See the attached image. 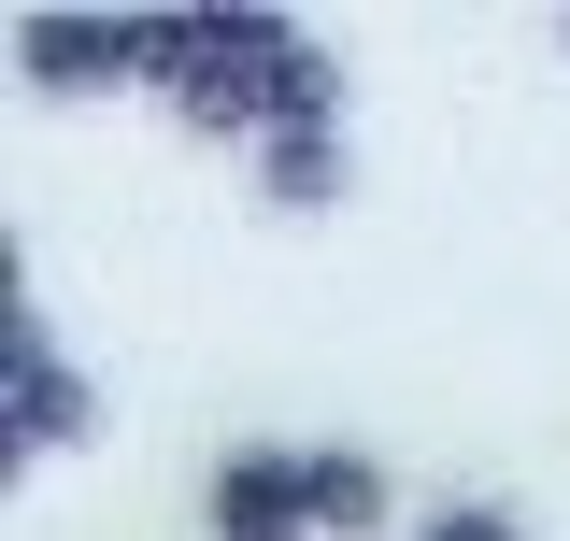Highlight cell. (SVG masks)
<instances>
[{"label": "cell", "instance_id": "5", "mask_svg": "<svg viewBox=\"0 0 570 541\" xmlns=\"http://www.w3.org/2000/svg\"><path fill=\"white\" fill-rule=\"evenodd\" d=\"M299 484H314V541H385V513H400L385 456H356V442H314Z\"/></svg>", "mask_w": 570, "mask_h": 541}, {"label": "cell", "instance_id": "7", "mask_svg": "<svg viewBox=\"0 0 570 541\" xmlns=\"http://www.w3.org/2000/svg\"><path fill=\"white\" fill-rule=\"evenodd\" d=\"M428 541H528V528H513L499 499H442V513H428Z\"/></svg>", "mask_w": 570, "mask_h": 541}, {"label": "cell", "instance_id": "8", "mask_svg": "<svg viewBox=\"0 0 570 541\" xmlns=\"http://www.w3.org/2000/svg\"><path fill=\"white\" fill-rule=\"evenodd\" d=\"M557 43H570V29H557Z\"/></svg>", "mask_w": 570, "mask_h": 541}, {"label": "cell", "instance_id": "6", "mask_svg": "<svg viewBox=\"0 0 570 541\" xmlns=\"http://www.w3.org/2000/svg\"><path fill=\"white\" fill-rule=\"evenodd\" d=\"M343 186H356L343 129H285V142H257V200H272V214H343Z\"/></svg>", "mask_w": 570, "mask_h": 541}, {"label": "cell", "instance_id": "4", "mask_svg": "<svg viewBox=\"0 0 570 541\" xmlns=\"http://www.w3.org/2000/svg\"><path fill=\"white\" fill-rule=\"evenodd\" d=\"M200 513H214V541H314V484H299L285 442H228L214 484H200Z\"/></svg>", "mask_w": 570, "mask_h": 541}, {"label": "cell", "instance_id": "1", "mask_svg": "<svg viewBox=\"0 0 570 541\" xmlns=\"http://www.w3.org/2000/svg\"><path fill=\"white\" fill-rule=\"evenodd\" d=\"M285 43H299V29H285V14H257V0L200 14V71L171 86V115H186L200 142H257V71H272Z\"/></svg>", "mask_w": 570, "mask_h": 541}, {"label": "cell", "instance_id": "2", "mask_svg": "<svg viewBox=\"0 0 570 541\" xmlns=\"http://www.w3.org/2000/svg\"><path fill=\"white\" fill-rule=\"evenodd\" d=\"M14 71H29L43 100L142 86V14H14Z\"/></svg>", "mask_w": 570, "mask_h": 541}, {"label": "cell", "instance_id": "3", "mask_svg": "<svg viewBox=\"0 0 570 541\" xmlns=\"http://www.w3.org/2000/svg\"><path fill=\"white\" fill-rule=\"evenodd\" d=\"M0 356H14V456H58V442H86V413H100V385L58 356V328L14 299L0 314Z\"/></svg>", "mask_w": 570, "mask_h": 541}]
</instances>
